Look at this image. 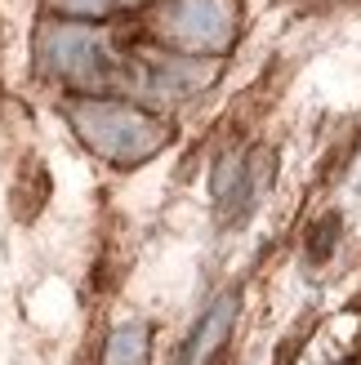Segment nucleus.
<instances>
[{"label":"nucleus","instance_id":"3","mask_svg":"<svg viewBox=\"0 0 361 365\" xmlns=\"http://www.w3.org/2000/svg\"><path fill=\"white\" fill-rule=\"evenodd\" d=\"M49 63L67 76H94V67L103 63L98 36L85 27H59L49 36Z\"/></svg>","mask_w":361,"mask_h":365},{"label":"nucleus","instance_id":"5","mask_svg":"<svg viewBox=\"0 0 361 365\" xmlns=\"http://www.w3.org/2000/svg\"><path fill=\"white\" fill-rule=\"evenodd\" d=\"M143 343H148L143 325H125V330H116L112 348H107V365H138L143 361Z\"/></svg>","mask_w":361,"mask_h":365},{"label":"nucleus","instance_id":"4","mask_svg":"<svg viewBox=\"0 0 361 365\" xmlns=\"http://www.w3.org/2000/svg\"><path fill=\"white\" fill-rule=\"evenodd\" d=\"M232 307H237V299H219L210 307V317L201 321V330H196V339H192V352H188V365H205L214 352H219V343L228 339V330H232Z\"/></svg>","mask_w":361,"mask_h":365},{"label":"nucleus","instance_id":"6","mask_svg":"<svg viewBox=\"0 0 361 365\" xmlns=\"http://www.w3.org/2000/svg\"><path fill=\"white\" fill-rule=\"evenodd\" d=\"M63 9H71V14H103L112 0H59Z\"/></svg>","mask_w":361,"mask_h":365},{"label":"nucleus","instance_id":"1","mask_svg":"<svg viewBox=\"0 0 361 365\" xmlns=\"http://www.w3.org/2000/svg\"><path fill=\"white\" fill-rule=\"evenodd\" d=\"M71 120H76V130L85 134L89 148H98L112 160H138V156L161 148L156 125L143 112L121 107V103H81L76 112H71Z\"/></svg>","mask_w":361,"mask_h":365},{"label":"nucleus","instance_id":"2","mask_svg":"<svg viewBox=\"0 0 361 365\" xmlns=\"http://www.w3.org/2000/svg\"><path fill=\"white\" fill-rule=\"evenodd\" d=\"M166 31L188 49H219L232 36V0H174L166 9Z\"/></svg>","mask_w":361,"mask_h":365}]
</instances>
